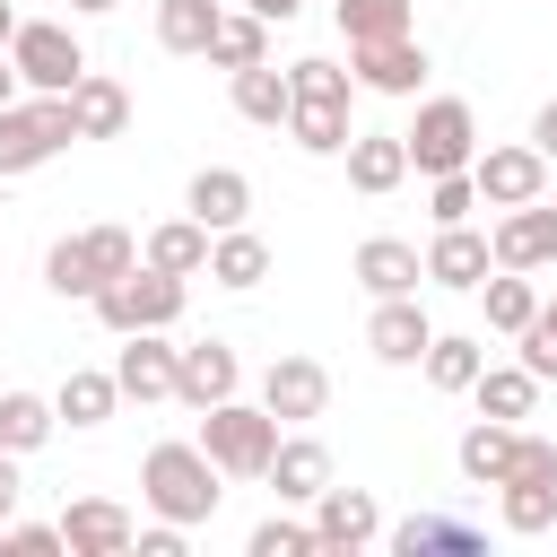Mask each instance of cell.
I'll use <instances>...</instances> for the list:
<instances>
[{
  "instance_id": "cell-1",
  "label": "cell",
  "mask_w": 557,
  "mask_h": 557,
  "mask_svg": "<svg viewBox=\"0 0 557 557\" xmlns=\"http://www.w3.org/2000/svg\"><path fill=\"white\" fill-rule=\"evenodd\" d=\"M139 505H148L157 522L200 531V522L226 505V470L200 453V435H165V444H148V461H139Z\"/></svg>"
},
{
  "instance_id": "cell-2",
  "label": "cell",
  "mask_w": 557,
  "mask_h": 557,
  "mask_svg": "<svg viewBox=\"0 0 557 557\" xmlns=\"http://www.w3.org/2000/svg\"><path fill=\"white\" fill-rule=\"evenodd\" d=\"M400 148H409V174H426V183H435V174H470V157H479V113H470V96H418Z\"/></svg>"
},
{
  "instance_id": "cell-3",
  "label": "cell",
  "mask_w": 557,
  "mask_h": 557,
  "mask_svg": "<svg viewBox=\"0 0 557 557\" xmlns=\"http://www.w3.org/2000/svg\"><path fill=\"white\" fill-rule=\"evenodd\" d=\"M183 296H191V278L131 261V270H122V278H104L87 305H96V322L122 339V331H174V322H183Z\"/></svg>"
},
{
  "instance_id": "cell-4",
  "label": "cell",
  "mask_w": 557,
  "mask_h": 557,
  "mask_svg": "<svg viewBox=\"0 0 557 557\" xmlns=\"http://www.w3.org/2000/svg\"><path fill=\"white\" fill-rule=\"evenodd\" d=\"M9 70H17L26 96H70V87L87 78V44H78L70 17H17V35H9Z\"/></svg>"
},
{
  "instance_id": "cell-5",
  "label": "cell",
  "mask_w": 557,
  "mask_h": 557,
  "mask_svg": "<svg viewBox=\"0 0 557 557\" xmlns=\"http://www.w3.org/2000/svg\"><path fill=\"white\" fill-rule=\"evenodd\" d=\"M278 435H287V426H278L261 400H244V392L218 400V409H200V453H209L226 479H261L270 453H278Z\"/></svg>"
},
{
  "instance_id": "cell-6",
  "label": "cell",
  "mask_w": 557,
  "mask_h": 557,
  "mask_svg": "<svg viewBox=\"0 0 557 557\" xmlns=\"http://www.w3.org/2000/svg\"><path fill=\"white\" fill-rule=\"evenodd\" d=\"M61 148H78L70 96H17V104H0V174H9V183L35 174V165H52Z\"/></svg>"
},
{
  "instance_id": "cell-7",
  "label": "cell",
  "mask_w": 557,
  "mask_h": 557,
  "mask_svg": "<svg viewBox=\"0 0 557 557\" xmlns=\"http://www.w3.org/2000/svg\"><path fill=\"white\" fill-rule=\"evenodd\" d=\"M470 183H479V209H522V200H548V157L531 139H479Z\"/></svg>"
},
{
  "instance_id": "cell-8",
  "label": "cell",
  "mask_w": 557,
  "mask_h": 557,
  "mask_svg": "<svg viewBox=\"0 0 557 557\" xmlns=\"http://www.w3.org/2000/svg\"><path fill=\"white\" fill-rule=\"evenodd\" d=\"M426 44L418 35H383V44H348V78L357 96H392V104H418L426 96Z\"/></svg>"
},
{
  "instance_id": "cell-9",
  "label": "cell",
  "mask_w": 557,
  "mask_h": 557,
  "mask_svg": "<svg viewBox=\"0 0 557 557\" xmlns=\"http://www.w3.org/2000/svg\"><path fill=\"white\" fill-rule=\"evenodd\" d=\"M252 400H261L278 426H313V418L331 409V374H322V357H270L261 383H252Z\"/></svg>"
},
{
  "instance_id": "cell-10",
  "label": "cell",
  "mask_w": 557,
  "mask_h": 557,
  "mask_svg": "<svg viewBox=\"0 0 557 557\" xmlns=\"http://www.w3.org/2000/svg\"><path fill=\"white\" fill-rule=\"evenodd\" d=\"M244 392V357H235V339H191V348H174V400L200 418V409H218V400H235Z\"/></svg>"
},
{
  "instance_id": "cell-11",
  "label": "cell",
  "mask_w": 557,
  "mask_h": 557,
  "mask_svg": "<svg viewBox=\"0 0 557 557\" xmlns=\"http://www.w3.org/2000/svg\"><path fill=\"white\" fill-rule=\"evenodd\" d=\"M487 252H496V270H557V209H548V200L496 209Z\"/></svg>"
},
{
  "instance_id": "cell-12",
  "label": "cell",
  "mask_w": 557,
  "mask_h": 557,
  "mask_svg": "<svg viewBox=\"0 0 557 557\" xmlns=\"http://www.w3.org/2000/svg\"><path fill=\"white\" fill-rule=\"evenodd\" d=\"M261 479H270V496H278V505H296V513H305V505H313V496L331 487V444H322L313 426H287Z\"/></svg>"
},
{
  "instance_id": "cell-13",
  "label": "cell",
  "mask_w": 557,
  "mask_h": 557,
  "mask_svg": "<svg viewBox=\"0 0 557 557\" xmlns=\"http://www.w3.org/2000/svg\"><path fill=\"white\" fill-rule=\"evenodd\" d=\"M305 513H313V540L339 548V557H357V548L383 540V505H374V487H322Z\"/></svg>"
},
{
  "instance_id": "cell-14",
  "label": "cell",
  "mask_w": 557,
  "mask_h": 557,
  "mask_svg": "<svg viewBox=\"0 0 557 557\" xmlns=\"http://www.w3.org/2000/svg\"><path fill=\"white\" fill-rule=\"evenodd\" d=\"M426 261V287H453V296H479V278L496 270V252H487V226H435V244L418 252Z\"/></svg>"
},
{
  "instance_id": "cell-15",
  "label": "cell",
  "mask_w": 557,
  "mask_h": 557,
  "mask_svg": "<svg viewBox=\"0 0 557 557\" xmlns=\"http://www.w3.org/2000/svg\"><path fill=\"white\" fill-rule=\"evenodd\" d=\"M113 383H122V400H139V409L174 400V339H165V331H122Z\"/></svg>"
},
{
  "instance_id": "cell-16",
  "label": "cell",
  "mask_w": 557,
  "mask_h": 557,
  "mask_svg": "<svg viewBox=\"0 0 557 557\" xmlns=\"http://www.w3.org/2000/svg\"><path fill=\"white\" fill-rule=\"evenodd\" d=\"M339 165H348V191H366V200H392V191L409 183V148H400V131H348Z\"/></svg>"
},
{
  "instance_id": "cell-17",
  "label": "cell",
  "mask_w": 557,
  "mask_h": 557,
  "mask_svg": "<svg viewBox=\"0 0 557 557\" xmlns=\"http://www.w3.org/2000/svg\"><path fill=\"white\" fill-rule=\"evenodd\" d=\"M426 339H435V322H426L418 296H374V313H366V348H374L383 366H418Z\"/></svg>"
},
{
  "instance_id": "cell-18",
  "label": "cell",
  "mask_w": 557,
  "mask_h": 557,
  "mask_svg": "<svg viewBox=\"0 0 557 557\" xmlns=\"http://www.w3.org/2000/svg\"><path fill=\"white\" fill-rule=\"evenodd\" d=\"M131 513L113 505V496H78V505H61V548L70 557H131Z\"/></svg>"
},
{
  "instance_id": "cell-19",
  "label": "cell",
  "mask_w": 557,
  "mask_h": 557,
  "mask_svg": "<svg viewBox=\"0 0 557 557\" xmlns=\"http://www.w3.org/2000/svg\"><path fill=\"white\" fill-rule=\"evenodd\" d=\"M183 209H191L209 235H218V226H244V218H252V174H244V165H200V174L183 183Z\"/></svg>"
},
{
  "instance_id": "cell-20",
  "label": "cell",
  "mask_w": 557,
  "mask_h": 557,
  "mask_svg": "<svg viewBox=\"0 0 557 557\" xmlns=\"http://www.w3.org/2000/svg\"><path fill=\"white\" fill-rule=\"evenodd\" d=\"M418 278H426V261H418L409 235H366L357 244V287L366 296H418Z\"/></svg>"
},
{
  "instance_id": "cell-21",
  "label": "cell",
  "mask_w": 557,
  "mask_h": 557,
  "mask_svg": "<svg viewBox=\"0 0 557 557\" xmlns=\"http://www.w3.org/2000/svg\"><path fill=\"white\" fill-rule=\"evenodd\" d=\"M70 131H78V139H122V131H131V87L104 78V70H87V78L70 87Z\"/></svg>"
},
{
  "instance_id": "cell-22",
  "label": "cell",
  "mask_w": 557,
  "mask_h": 557,
  "mask_svg": "<svg viewBox=\"0 0 557 557\" xmlns=\"http://www.w3.org/2000/svg\"><path fill=\"white\" fill-rule=\"evenodd\" d=\"M261 278H270V244H261L252 226H218V235H209V287L252 296Z\"/></svg>"
},
{
  "instance_id": "cell-23",
  "label": "cell",
  "mask_w": 557,
  "mask_h": 557,
  "mask_svg": "<svg viewBox=\"0 0 557 557\" xmlns=\"http://www.w3.org/2000/svg\"><path fill=\"white\" fill-rule=\"evenodd\" d=\"M139 261H148V270H174V278H200V270H209V226L183 209V218H165V226L139 235Z\"/></svg>"
},
{
  "instance_id": "cell-24",
  "label": "cell",
  "mask_w": 557,
  "mask_h": 557,
  "mask_svg": "<svg viewBox=\"0 0 557 557\" xmlns=\"http://www.w3.org/2000/svg\"><path fill=\"white\" fill-rule=\"evenodd\" d=\"M52 409H61V426H104L113 409H122V383H113V366H70L61 374V392H52Z\"/></svg>"
},
{
  "instance_id": "cell-25",
  "label": "cell",
  "mask_w": 557,
  "mask_h": 557,
  "mask_svg": "<svg viewBox=\"0 0 557 557\" xmlns=\"http://www.w3.org/2000/svg\"><path fill=\"white\" fill-rule=\"evenodd\" d=\"M470 400H479V418H505V426H522V418L540 409V374H531L522 357H513V366H479Z\"/></svg>"
},
{
  "instance_id": "cell-26",
  "label": "cell",
  "mask_w": 557,
  "mask_h": 557,
  "mask_svg": "<svg viewBox=\"0 0 557 557\" xmlns=\"http://www.w3.org/2000/svg\"><path fill=\"white\" fill-rule=\"evenodd\" d=\"M479 366H487V339H470V331H435L426 357H418V374H426L435 392H453V400L479 383Z\"/></svg>"
},
{
  "instance_id": "cell-27",
  "label": "cell",
  "mask_w": 557,
  "mask_h": 557,
  "mask_svg": "<svg viewBox=\"0 0 557 557\" xmlns=\"http://www.w3.org/2000/svg\"><path fill=\"white\" fill-rule=\"evenodd\" d=\"M496 522H505L513 540L557 531V479H496Z\"/></svg>"
},
{
  "instance_id": "cell-28",
  "label": "cell",
  "mask_w": 557,
  "mask_h": 557,
  "mask_svg": "<svg viewBox=\"0 0 557 557\" xmlns=\"http://www.w3.org/2000/svg\"><path fill=\"white\" fill-rule=\"evenodd\" d=\"M61 435V409H52V392H0V444L26 461V453H44Z\"/></svg>"
},
{
  "instance_id": "cell-29",
  "label": "cell",
  "mask_w": 557,
  "mask_h": 557,
  "mask_svg": "<svg viewBox=\"0 0 557 557\" xmlns=\"http://www.w3.org/2000/svg\"><path fill=\"white\" fill-rule=\"evenodd\" d=\"M200 61H209V70H252V61H270V17H252V9H218V35H209Z\"/></svg>"
},
{
  "instance_id": "cell-30",
  "label": "cell",
  "mask_w": 557,
  "mask_h": 557,
  "mask_svg": "<svg viewBox=\"0 0 557 557\" xmlns=\"http://www.w3.org/2000/svg\"><path fill=\"white\" fill-rule=\"evenodd\" d=\"M226 96H235V113H244V122H261V131H287V70H270V61H252V70H226Z\"/></svg>"
},
{
  "instance_id": "cell-31",
  "label": "cell",
  "mask_w": 557,
  "mask_h": 557,
  "mask_svg": "<svg viewBox=\"0 0 557 557\" xmlns=\"http://www.w3.org/2000/svg\"><path fill=\"white\" fill-rule=\"evenodd\" d=\"M453 461H461V479H470V487H496V479H505V461H513V426H505V418H470V426H461V444H453Z\"/></svg>"
},
{
  "instance_id": "cell-32",
  "label": "cell",
  "mask_w": 557,
  "mask_h": 557,
  "mask_svg": "<svg viewBox=\"0 0 557 557\" xmlns=\"http://www.w3.org/2000/svg\"><path fill=\"white\" fill-rule=\"evenodd\" d=\"M479 313H487V331H522L531 313H540V287H531V270H487L479 278Z\"/></svg>"
},
{
  "instance_id": "cell-33",
  "label": "cell",
  "mask_w": 557,
  "mask_h": 557,
  "mask_svg": "<svg viewBox=\"0 0 557 557\" xmlns=\"http://www.w3.org/2000/svg\"><path fill=\"white\" fill-rule=\"evenodd\" d=\"M218 9H226V0H157V44L183 52V61H200L209 35H218Z\"/></svg>"
},
{
  "instance_id": "cell-34",
  "label": "cell",
  "mask_w": 557,
  "mask_h": 557,
  "mask_svg": "<svg viewBox=\"0 0 557 557\" xmlns=\"http://www.w3.org/2000/svg\"><path fill=\"white\" fill-rule=\"evenodd\" d=\"M383 540H392L400 557H426V548L470 557V548H479V531H470V522H453V513H409V522H383Z\"/></svg>"
},
{
  "instance_id": "cell-35",
  "label": "cell",
  "mask_w": 557,
  "mask_h": 557,
  "mask_svg": "<svg viewBox=\"0 0 557 557\" xmlns=\"http://www.w3.org/2000/svg\"><path fill=\"white\" fill-rule=\"evenodd\" d=\"M44 287H52L61 305H87V296H96V261H87L78 235H52V244H44Z\"/></svg>"
},
{
  "instance_id": "cell-36",
  "label": "cell",
  "mask_w": 557,
  "mask_h": 557,
  "mask_svg": "<svg viewBox=\"0 0 557 557\" xmlns=\"http://www.w3.org/2000/svg\"><path fill=\"white\" fill-rule=\"evenodd\" d=\"M331 17H339V35L348 44H383V35H409V0H331Z\"/></svg>"
},
{
  "instance_id": "cell-37",
  "label": "cell",
  "mask_w": 557,
  "mask_h": 557,
  "mask_svg": "<svg viewBox=\"0 0 557 557\" xmlns=\"http://www.w3.org/2000/svg\"><path fill=\"white\" fill-rule=\"evenodd\" d=\"M313 548H322L313 540V513H296V505L287 513H261L252 540H244V557H313Z\"/></svg>"
},
{
  "instance_id": "cell-38",
  "label": "cell",
  "mask_w": 557,
  "mask_h": 557,
  "mask_svg": "<svg viewBox=\"0 0 557 557\" xmlns=\"http://www.w3.org/2000/svg\"><path fill=\"white\" fill-rule=\"evenodd\" d=\"M78 244H87V261H96V287L139 261V235H131V226H78Z\"/></svg>"
},
{
  "instance_id": "cell-39",
  "label": "cell",
  "mask_w": 557,
  "mask_h": 557,
  "mask_svg": "<svg viewBox=\"0 0 557 557\" xmlns=\"http://www.w3.org/2000/svg\"><path fill=\"white\" fill-rule=\"evenodd\" d=\"M513 348H522V366H531L540 383H557V305H548V296H540V313L513 331Z\"/></svg>"
},
{
  "instance_id": "cell-40",
  "label": "cell",
  "mask_w": 557,
  "mask_h": 557,
  "mask_svg": "<svg viewBox=\"0 0 557 557\" xmlns=\"http://www.w3.org/2000/svg\"><path fill=\"white\" fill-rule=\"evenodd\" d=\"M470 209H479V183H470V174H435V183H426V218H435V226H461Z\"/></svg>"
},
{
  "instance_id": "cell-41",
  "label": "cell",
  "mask_w": 557,
  "mask_h": 557,
  "mask_svg": "<svg viewBox=\"0 0 557 557\" xmlns=\"http://www.w3.org/2000/svg\"><path fill=\"white\" fill-rule=\"evenodd\" d=\"M9 557H61V522H17L9 513Z\"/></svg>"
},
{
  "instance_id": "cell-42",
  "label": "cell",
  "mask_w": 557,
  "mask_h": 557,
  "mask_svg": "<svg viewBox=\"0 0 557 557\" xmlns=\"http://www.w3.org/2000/svg\"><path fill=\"white\" fill-rule=\"evenodd\" d=\"M183 548H191L183 522H157V513H148V531H131V557H183Z\"/></svg>"
},
{
  "instance_id": "cell-43",
  "label": "cell",
  "mask_w": 557,
  "mask_h": 557,
  "mask_svg": "<svg viewBox=\"0 0 557 557\" xmlns=\"http://www.w3.org/2000/svg\"><path fill=\"white\" fill-rule=\"evenodd\" d=\"M17 496H26V470H17V453H9V444H0V522H9V513H17Z\"/></svg>"
},
{
  "instance_id": "cell-44",
  "label": "cell",
  "mask_w": 557,
  "mask_h": 557,
  "mask_svg": "<svg viewBox=\"0 0 557 557\" xmlns=\"http://www.w3.org/2000/svg\"><path fill=\"white\" fill-rule=\"evenodd\" d=\"M531 148H540V157H548V165H557V96H548V104H540V113H531Z\"/></svg>"
},
{
  "instance_id": "cell-45",
  "label": "cell",
  "mask_w": 557,
  "mask_h": 557,
  "mask_svg": "<svg viewBox=\"0 0 557 557\" xmlns=\"http://www.w3.org/2000/svg\"><path fill=\"white\" fill-rule=\"evenodd\" d=\"M235 9H252V17H270V26H287V17L305 9V0H235Z\"/></svg>"
},
{
  "instance_id": "cell-46",
  "label": "cell",
  "mask_w": 557,
  "mask_h": 557,
  "mask_svg": "<svg viewBox=\"0 0 557 557\" xmlns=\"http://www.w3.org/2000/svg\"><path fill=\"white\" fill-rule=\"evenodd\" d=\"M26 87H17V70H9V52H0V104H17Z\"/></svg>"
},
{
  "instance_id": "cell-47",
  "label": "cell",
  "mask_w": 557,
  "mask_h": 557,
  "mask_svg": "<svg viewBox=\"0 0 557 557\" xmlns=\"http://www.w3.org/2000/svg\"><path fill=\"white\" fill-rule=\"evenodd\" d=\"M9 35H17V0H0V52H9Z\"/></svg>"
},
{
  "instance_id": "cell-48",
  "label": "cell",
  "mask_w": 557,
  "mask_h": 557,
  "mask_svg": "<svg viewBox=\"0 0 557 557\" xmlns=\"http://www.w3.org/2000/svg\"><path fill=\"white\" fill-rule=\"evenodd\" d=\"M70 9H78V17H104V9H122V0H70Z\"/></svg>"
},
{
  "instance_id": "cell-49",
  "label": "cell",
  "mask_w": 557,
  "mask_h": 557,
  "mask_svg": "<svg viewBox=\"0 0 557 557\" xmlns=\"http://www.w3.org/2000/svg\"><path fill=\"white\" fill-rule=\"evenodd\" d=\"M0 209H9V174H0Z\"/></svg>"
}]
</instances>
